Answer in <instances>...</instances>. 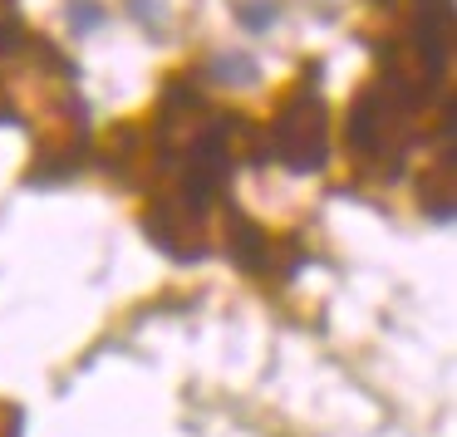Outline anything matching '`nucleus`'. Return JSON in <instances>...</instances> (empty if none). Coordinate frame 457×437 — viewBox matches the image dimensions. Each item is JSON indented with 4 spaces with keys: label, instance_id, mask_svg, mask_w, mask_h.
I'll list each match as a JSON object with an SVG mask.
<instances>
[{
    "label": "nucleus",
    "instance_id": "1",
    "mask_svg": "<svg viewBox=\"0 0 457 437\" xmlns=\"http://www.w3.org/2000/svg\"><path fill=\"white\" fill-rule=\"evenodd\" d=\"M270 153H276L286 168L295 172H320L329 153V123H325V103L310 89V74L286 103H280V119L270 128Z\"/></svg>",
    "mask_w": 457,
    "mask_h": 437
},
{
    "label": "nucleus",
    "instance_id": "3",
    "mask_svg": "<svg viewBox=\"0 0 457 437\" xmlns=\"http://www.w3.org/2000/svg\"><path fill=\"white\" fill-rule=\"evenodd\" d=\"M270 21H276V5H270V0H261V5H241V25H246V30H266Z\"/></svg>",
    "mask_w": 457,
    "mask_h": 437
},
{
    "label": "nucleus",
    "instance_id": "2",
    "mask_svg": "<svg viewBox=\"0 0 457 437\" xmlns=\"http://www.w3.org/2000/svg\"><path fill=\"white\" fill-rule=\"evenodd\" d=\"M207 79L246 89V84L261 79V64L251 60V54H241V50H221V54H212V60H207Z\"/></svg>",
    "mask_w": 457,
    "mask_h": 437
},
{
    "label": "nucleus",
    "instance_id": "4",
    "mask_svg": "<svg viewBox=\"0 0 457 437\" xmlns=\"http://www.w3.org/2000/svg\"><path fill=\"white\" fill-rule=\"evenodd\" d=\"M70 21L89 30V25H99V21H104V11H99V5H74V11H70Z\"/></svg>",
    "mask_w": 457,
    "mask_h": 437
}]
</instances>
